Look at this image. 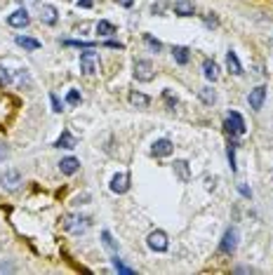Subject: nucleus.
Wrapping results in <instances>:
<instances>
[{"label": "nucleus", "mask_w": 273, "mask_h": 275, "mask_svg": "<svg viewBox=\"0 0 273 275\" xmlns=\"http://www.w3.org/2000/svg\"><path fill=\"white\" fill-rule=\"evenodd\" d=\"M87 226H90V219H87V216H80V214H66L62 219V228L68 233H73V235L85 233Z\"/></svg>", "instance_id": "nucleus-1"}, {"label": "nucleus", "mask_w": 273, "mask_h": 275, "mask_svg": "<svg viewBox=\"0 0 273 275\" xmlns=\"http://www.w3.org/2000/svg\"><path fill=\"white\" fill-rule=\"evenodd\" d=\"M135 78L139 83H151L156 78V71H153V63L148 59H136L135 61Z\"/></svg>", "instance_id": "nucleus-2"}, {"label": "nucleus", "mask_w": 273, "mask_h": 275, "mask_svg": "<svg viewBox=\"0 0 273 275\" xmlns=\"http://www.w3.org/2000/svg\"><path fill=\"white\" fill-rule=\"evenodd\" d=\"M146 244L153 249V252H165L170 247V243H168V235L163 231H151L148 233V238H146Z\"/></svg>", "instance_id": "nucleus-3"}, {"label": "nucleus", "mask_w": 273, "mask_h": 275, "mask_svg": "<svg viewBox=\"0 0 273 275\" xmlns=\"http://www.w3.org/2000/svg\"><path fill=\"white\" fill-rule=\"evenodd\" d=\"M224 127H226V132H231V134H245V120H242L240 113H236V111H231V113L226 116Z\"/></svg>", "instance_id": "nucleus-4"}, {"label": "nucleus", "mask_w": 273, "mask_h": 275, "mask_svg": "<svg viewBox=\"0 0 273 275\" xmlns=\"http://www.w3.org/2000/svg\"><path fill=\"white\" fill-rule=\"evenodd\" d=\"M0 186L5 190H17L21 186V174L17 169H7V172L0 177Z\"/></svg>", "instance_id": "nucleus-5"}, {"label": "nucleus", "mask_w": 273, "mask_h": 275, "mask_svg": "<svg viewBox=\"0 0 273 275\" xmlns=\"http://www.w3.org/2000/svg\"><path fill=\"white\" fill-rule=\"evenodd\" d=\"M236 247H238V231H236V228H229V231L224 233V238H221L219 249L224 254H233Z\"/></svg>", "instance_id": "nucleus-6"}, {"label": "nucleus", "mask_w": 273, "mask_h": 275, "mask_svg": "<svg viewBox=\"0 0 273 275\" xmlns=\"http://www.w3.org/2000/svg\"><path fill=\"white\" fill-rule=\"evenodd\" d=\"M80 71L85 75H92L97 71V52L87 50V52L80 54Z\"/></svg>", "instance_id": "nucleus-7"}, {"label": "nucleus", "mask_w": 273, "mask_h": 275, "mask_svg": "<svg viewBox=\"0 0 273 275\" xmlns=\"http://www.w3.org/2000/svg\"><path fill=\"white\" fill-rule=\"evenodd\" d=\"M172 151H174V146H172L170 139H158V141H153V146H151V155H156V158H168Z\"/></svg>", "instance_id": "nucleus-8"}, {"label": "nucleus", "mask_w": 273, "mask_h": 275, "mask_svg": "<svg viewBox=\"0 0 273 275\" xmlns=\"http://www.w3.org/2000/svg\"><path fill=\"white\" fill-rule=\"evenodd\" d=\"M264 99H266V87H264V85H259V87L250 90V96H247V101H250V108H252V111H262Z\"/></svg>", "instance_id": "nucleus-9"}, {"label": "nucleus", "mask_w": 273, "mask_h": 275, "mask_svg": "<svg viewBox=\"0 0 273 275\" xmlns=\"http://www.w3.org/2000/svg\"><path fill=\"white\" fill-rule=\"evenodd\" d=\"M7 24H10L12 29H26V26L31 24V17H29V12L26 10H17L7 17Z\"/></svg>", "instance_id": "nucleus-10"}, {"label": "nucleus", "mask_w": 273, "mask_h": 275, "mask_svg": "<svg viewBox=\"0 0 273 275\" xmlns=\"http://www.w3.org/2000/svg\"><path fill=\"white\" fill-rule=\"evenodd\" d=\"M40 19L42 24H47V26H54L57 19H59V12L54 5H40Z\"/></svg>", "instance_id": "nucleus-11"}, {"label": "nucleus", "mask_w": 273, "mask_h": 275, "mask_svg": "<svg viewBox=\"0 0 273 275\" xmlns=\"http://www.w3.org/2000/svg\"><path fill=\"white\" fill-rule=\"evenodd\" d=\"M174 14H179V17H193L196 14V5L191 0H177L174 2Z\"/></svg>", "instance_id": "nucleus-12"}, {"label": "nucleus", "mask_w": 273, "mask_h": 275, "mask_svg": "<svg viewBox=\"0 0 273 275\" xmlns=\"http://www.w3.org/2000/svg\"><path fill=\"white\" fill-rule=\"evenodd\" d=\"M59 169H62V174H66V177H71V174H75L78 169H80V160L78 158H64L62 162H59Z\"/></svg>", "instance_id": "nucleus-13"}, {"label": "nucleus", "mask_w": 273, "mask_h": 275, "mask_svg": "<svg viewBox=\"0 0 273 275\" xmlns=\"http://www.w3.org/2000/svg\"><path fill=\"white\" fill-rule=\"evenodd\" d=\"M127 188H130V177H127V174H116V177L111 179V190H113V193L120 195V193H125Z\"/></svg>", "instance_id": "nucleus-14"}, {"label": "nucleus", "mask_w": 273, "mask_h": 275, "mask_svg": "<svg viewBox=\"0 0 273 275\" xmlns=\"http://www.w3.org/2000/svg\"><path fill=\"white\" fill-rule=\"evenodd\" d=\"M172 169H174V174L179 177V181H181V183H186V181L191 179L189 162H186V160H174V165H172Z\"/></svg>", "instance_id": "nucleus-15"}, {"label": "nucleus", "mask_w": 273, "mask_h": 275, "mask_svg": "<svg viewBox=\"0 0 273 275\" xmlns=\"http://www.w3.org/2000/svg\"><path fill=\"white\" fill-rule=\"evenodd\" d=\"M203 73H205V78H207V80H212V83H214V80L219 78V66L212 61V59H205V61H203Z\"/></svg>", "instance_id": "nucleus-16"}, {"label": "nucleus", "mask_w": 273, "mask_h": 275, "mask_svg": "<svg viewBox=\"0 0 273 275\" xmlns=\"http://www.w3.org/2000/svg\"><path fill=\"white\" fill-rule=\"evenodd\" d=\"M226 66H229V71H231L233 75H242V66L240 61H238V57H236V52H226Z\"/></svg>", "instance_id": "nucleus-17"}, {"label": "nucleus", "mask_w": 273, "mask_h": 275, "mask_svg": "<svg viewBox=\"0 0 273 275\" xmlns=\"http://www.w3.org/2000/svg\"><path fill=\"white\" fill-rule=\"evenodd\" d=\"M57 148H75V137L68 132V129H64L62 137L57 139V144H54Z\"/></svg>", "instance_id": "nucleus-18"}, {"label": "nucleus", "mask_w": 273, "mask_h": 275, "mask_svg": "<svg viewBox=\"0 0 273 275\" xmlns=\"http://www.w3.org/2000/svg\"><path fill=\"white\" fill-rule=\"evenodd\" d=\"M130 104L136 106V108H146L151 104V99L146 94H141V92H130Z\"/></svg>", "instance_id": "nucleus-19"}, {"label": "nucleus", "mask_w": 273, "mask_h": 275, "mask_svg": "<svg viewBox=\"0 0 273 275\" xmlns=\"http://www.w3.org/2000/svg\"><path fill=\"white\" fill-rule=\"evenodd\" d=\"M198 94H200V101H203V104H207V106H212L214 101H217V92H214L212 87H200Z\"/></svg>", "instance_id": "nucleus-20"}, {"label": "nucleus", "mask_w": 273, "mask_h": 275, "mask_svg": "<svg viewBox=\"0 0 273 275\" xmlns=\"http://www.w3.org/2000/svg\"><path fill=\"white\" fill-rule=\"evenodd\" d=\"M172 54H174V59L177 63H189V47H184V45H177V47H172Z\"/></svg>", "instance_id": "nucleus-21"}, {"label": "nucleus", "mask_w": 273, "mask_h": 275, "mask_svg": "<svg viewBox=\"0 0 273 275\" xmlns=\"http://www.w3.org/2000/svg\"><path fill=\"white\" fill-rule=\"evenodd\" d=\"M17 45H19V47H24V50H38V47H40V42L38 40H33V38H24V35H17Z\"/></svg>", "instance_id": "nucleus-22"}, {"label": "nucleus", "mask_w": 273, "mask_h": 275, "mask_svg": "<svg viewBox=\"0 0 273 275\" xmlns=\"http://www.w3.org/2000/svg\"><path fill=\"white\" fill-rule=\"evenodd\" d=\"M97 33H99V35H113V33H116V26H113L111 21H99V24H97Z\"/></svg>", "instance_id": "nucleus-23"}, {"label": "nucleus", "mask_w": 273, "mask_h": 275, "mask_svg": "<svg viewBox=\"0 0 273 275\" xmlns=\"http://www.w3.org/2000/svg\"><path fill=\"white\" fill-rule=\"evenodd\" d=\"M144 42H146L153 52H160V50H163V42L156 40V38H153V35H148V33H144Z\"/></svg>", "instance_id": "nucleus-24"}, {"label": "nucleus", "mask_w": 273, "mask_h": 275, "mask_svg": "<svg viewBox=\"0 0 273 275\" xmlns=\"http://www.w3.org/2000/svg\"><path fill=\"white\" fill-rule=\"evenodd\" d=\"M66 104H71V106L80 104V92H78V90H71V92L66 94Z\"/></svg>", "instance_id": "nucleus-25"}, {"label": "nucleus", "mask_w": 273, "mask_h": 275, "mask_svg": "<svg viewBox=\"0 0 273 275\" xmlns=\"http://www.w3.org/2000/svg\"><path fill=\"white\" fill-rule=\"evenodd\" d=\"M10 83H12L10 71H7L5 66H0V87H5V85H10Z\"/></svg>", "instance_id": "nucleus-26"}, {"label": "nucleus", "mask_w": 273, "mask_h": 275, "mask_svg": "<svg viewBox=\"0 0 273 275\" xmlns=\"http://www.w3.org/2000/svg\"><path fill=\"white\" fill-rule=\"evenodd\" d=\"M226 155H229V162H231V169L236 172V144H229V148H226Z\"/></svg>", "instance_id": "nucleus-27"}, {"label": "nucleus", "mask_w": 273, "mask_h": 275, "mask_svg": "<svg viewBox=\"0 0 273 275\" xmlns=\"http://www.w3.org/2000/svg\"><path fill=\"white\" fill-rule=\"evenodd\" d=\"M113 268H116L118 273H127V275H130V273H135V271H132V268H127V266L123 264V261H120L118 256H116V259H113Z\"/></svg>", "instance_id": "nucleus-28"}, {"label": "nucleus", "mask_w": 273, "mask_h": 275, "mask_svg": "<svg viewBox=\"0 0 273 275\" xmlns=\"http://www.w3.org/2000/svg\"><path fill=\"white\" fill-rule=\"evenodd\" d=\"M203 21H205V26H207V29H217V26H219V19H217L214 14H207Z\"/></svg>", "instance_id": "nucleus-29"}, {"label": "nucleus", "mask_w": 273, "mask_h": 275, "mask_svg": "<svg viewBox=\"0 0 273 275\" xmlns=\"http://www.w3.org/2000/svg\"><path fill=\"white\" fill-rule=\"evenodd\" d=\"M102 238H104V243H106V247H108V249H118L116 243H113V238H111V233H108V231L102 233Z\"/></svg>", "instance_id": "nucleus-30"}, {"label": "nucleus", "mask_w": 273, "mask_h": 275, "mask_svg": "<svg viewBox=\"0 0 273 275\" xmlns=\"http://www.w3.org/2000/svg\"><path fill=\"white\" fill-rule=\"evenodd\" d=\"M50 101H52V108H54V113H62L64 111V106H62V101L57 99L54 94H50Z\"/></svg>", "instance_id": "nucleus-31"}, {"label": "nucleus", "mask_w": 273, "mask_h": 275, "mask_svg": "<svg viewBox=\"0 0 273 275\" xmlns=\"http://www.w3.org/2000/svg\"><path fill=\"white\" fill-rule=\"evenodd\" d=\"M165 101H168V106H172V108H174V104H177V96H172V92H170V90H165Z\"/></svg>", "instance_id": "nucleus-32"}, {"label": "nucleus", "mask_w": 273, "mask_h": 275, "mask_svg": "<svg viewBox=\"0 0 273 275\" xmlns=\"http://www.w3.org/2000/svg\"><path fill=\"white\" fill-rule=\"evenodd\" d=\"M165 7H168L165 2H156V5L151 7V10H153V14H163V12H165Z\"/></svg>", "instance_id": "nucleus-33"}, {"label": "nucleus", "mask_w": 273, "mask_h": 275, "mask_svg": "<svg viewBox=\"0 0 273 275\" xmlns=\"http://www.w3.org/2000/svg\"><path fill=\"white\" fill-rule=\"evenodd\" d=\"M7 158V146H5V141L0 139V160H5Z\"/></svg>", "instance_id": "nucleus-34"}, {"label": "nucleus", "mask_w": 273, "mask_h": 275, "mask_svg": "<svg viewBox=\"0 0 273 275\" xmlns=\"http://www.w3.org/2000/svg\"><path fill=\"white\" fill-rule=\"evenodd\" d=\"M78 5L85 7V10H90V7H92V0H78Z\"/></svg>", "instance_id": "nucleus-35"}, {"label": "nucleus", "mask_w": 273, "mask_h": 275, "mask_svg": "<svg viewBox=\"0 0 273 275\" xmlns=\"http://www.w3.org/2000/svg\"><path fill=\"white\" fill-rule=\"evenodd\" d=\"M240 193L245 195V198H250V195H252V193H250V188H247V186H242V183H240Z\"/></svg>", "instance_id": "nucleus-36"}, {"label": "nucleus", "mask_w": 273, "mask_h": 275, "mask_svg": "<svg viewBox=\"0 0 273 275\" xmlns=\"http://www.w3.org/2000/svg\"><path fill=\"white\" fill-rule=\"evenodd\" d=\"M118 2H120L123 7H132V5H135V0H118Z\"/></svg>", "instance_id": "nucleus-37"}, {"label": "nucleus", "mask_w": 273, "mask_h": 275, "mask_svg": "<svg viewBox=\"0 0 273 275\" xmlns=\"http://www.w3.org/2000/svg\"><path fill=\"white\" fill-rule=\"evenodd\" d=\"M87 198H90V195H83V198L78 195V198H75V205H85V200H87Z\"/></svg>", "instance_id": "nucleus-38"}, {"label": "nucleus", "mask_w": 273, "mask_h": 275, "mask_svg": "<svg viewBox=\"0 0 273 275\" xmlns=\"http://www.w3.org/2000/svg\"><path fill=\"white\" fill-rule=\"evenodd\" d=\"M29 2H38V0H29Z\"/></svg>", "instance_id": "nucleus-39"}]
</instances>
